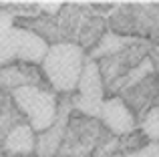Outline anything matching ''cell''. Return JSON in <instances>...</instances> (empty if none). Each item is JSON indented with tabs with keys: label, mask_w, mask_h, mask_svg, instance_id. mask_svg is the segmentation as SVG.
<instances>
[{
	"label": "cell",
	"mask_w": 159,
	"mask_h": 157,
	"mask_svg": "<svg viewBox=\"0 0 159 157\" xmlns=\"http://www.w3.org/2000/svg\"><path fill=\"white\" fill-rule=\"evenodd\" d=\"M54 157H57V155H54Z\"/></svg>",
	"instance_id": "4fadbf2b"
},
{
	"label": "cell",
	"mask_w": 159,
	"mask_h": 157,
	"mask_svg": "<svg viewBox=\"0 0 159 157\" xmlns=\"http://www.w3.org/2000/svg\"><path fill=\"white\" fill-rule=\"evenodd\" d=\"M39 6H44V10H47V12H51V14H57L58 8L65 6V4H62V2H39Z\"/></svg>",
	"instance_id": "7c38bea8"
},
{
	"label": "cell",
	"mask_w": 159,
	"mask_h": 157,
	"mask_svg": "<svg viewBox=\"0 0 159 157\" xmlns=\"http://www.w3.org/2000/svg\"><path fill=\"white\" fill-rule=\"evenodd\" d=\"M12 99L16 107L26 115L28 125L34 133H44L57 121L58 99L51 91H44L40 87H20L12 91Z\"/></svg>",
	"instance_id": "3957f363"
},
{
	"label": "cell",
	"mask_w": 159,
	"mask_h": 157,
	"mask_svg": "<svg viewBox=\"0 0 159 157\" xmlns=\"http://www.w3.org/2000/svg\"><path fill=\"white\" fill-rule=\"evenodd\" d=\"M85 48L75 43H54L43 61V73L57 93L70 95L77 91L85 67Z\"/></svg>",
	"instance_id": "7a4b0ae2"
},
{
	"label": "cell",
	"mask_w": 159,
	"mask_h": 157,
	"mask_svg": "<svg viewBox=\"0 0 159 157\" xmlns=\"http://www.w3.org/2000/svg\"><path fill=\"white\" fill-rule=\"evenodd\" d=\"M48 52V43L44 36L30 28L14 26L10 16H0V67L12 61L26 65H43Z\"/></svg>",
	"instance_id": "6da1fadb"
},
{
	"label": "cell",
	"mask_w": 159,
	"mask_h": 157,
	"mask_svg": "<svg viewBox=\"0 0 159 157\" xmlns=\"http://www.w3.org/2000/svg\"><path fill=\"white\" fill-rule=\"evenodd\" d=\"M73 109L81 111L91 119L101 117V109L105 103V78L101 73V65L97 61H85L81 78L77 85V95L70 97Z\"/></svg>",
	"instance_id": "277c9868"
},
{
	"label": "cell",
	"mask_w": 159,
	"mask_h": 157,
	"mask_svg": "<svg viewBox=\"0 0 159 157\" xmlns=\"http://www.w3.org/2000/svg\"><path fill=\"white\" fill-rule=\"evenodd\" d=\"M127 157H159V141L147 143L145 147H141V149H137V151H133V153H129Z\"/></svg>",
	"instance_id": "8fae6325"
},
{
	"label": "cell",
	"mask_w": 159,
	"mask_h": 157,
	"mask_svg": "<svg viewBox=\"0 0 159 157\" xmlns=\"http://www.w3.org/2000/svg\"><path fill=\"white\" fill-rule=\"evenodd\" d=\"M127 44H133V38H129V36H119V34H113V32H109V34H105L101 40H99L97 48L91 52L89 59H91V61H97V59L115 56V55H119V52L123 51Z\"/></svg>",
	"instance_id": "9c48e42d"
},
{
	"label": "cell",
	"mask_w": 159,
	"mask_h": 157,
	"mask_svg": "<svg viewBox=\"0 0 159 157\" xmlns=\"http://www.w3.org/2000/svg\"><path fill=\"white\" fill-rule=\"evenodd\" d=\"M99 121L105 123L115 135H127L135 129V115L121 97L105 99Z\"/></svg>",
	"instance_id": "8992f818"
},
{
	"label": "cell",
	"mask_w": 159,
	"mask_h": 157,
	"mask_svg": "<svg viewBox=\"0 0 159 157\" xmlns=\"http://www.w3.org/2000/svg\"><path fill=\"white\" fill-rule=\"evenodd\" d=\"M39 75L34 65L18 63V65H6L0 67V89L16 91L20 87H39Z\"/></svg>",
	"instance_id": "52a82bcc"
},
{
	"label": "cell",
	"mask_w": 159,
	"mask_h": 157,
	"mask_svg": "<svg viewBox=\"0 0 159 157\" xmlns=\"http://www.w3.org/2000/svg\"><path fill=\"white\" fill-rule=\"evenodd\" d=\"M70 111H73V101L69 99H62L58 101V113H57V121L52 123L51 129H47L44 133H40L36 137V155L39 157H54V153H58V149L62 147L65 141V133L66 127L70 121Z\"/></svg>",
	"instance_id": "5b68a950"
},
{
	"label": "cell",
	"mask_w": 159,
	"mask_h": 157,
	"mask_svg": "<svg viewBox=\"0 0 159 157\" xmlns=\"http://www.w3.org/2000/svg\"><path fill=\"white\" fill-rule=\"evenodd\" d=\"M141 131H143V135L147 139L159 141V107H151V109L143 115Z\"/></svg>",
	"instance_id": "30bf717a"
},
{
	"label": "cell",
	"mask_w": 159,
	"mask_h": 157,
	"mask_svg": "<svg viewBox=\"0 0 159 157\" xmlns=\"http://www.w3.org/2000/svg\"><path fill=\"white\" fill-rule=\"evenodd\" d=\"M4 149L12 155L32 153V151L36 149V139H34V131L30 129V125H16L14 129L6 135Z\"/></svg>",
	"instance_id": "ba28073f"
}]
</instances>
